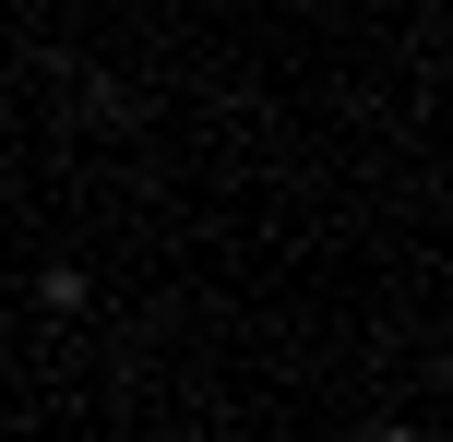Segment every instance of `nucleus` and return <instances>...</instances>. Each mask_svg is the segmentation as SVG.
<instances>
[{
	"label": "nucleus",
	"instance_id": "nucleus-1",
	"mask_svg": "<svg viewBox=\"0 0 453 442\" xmlns=\"http://www.w3.org/2000/svg\"><path fill=\"white\" fill-rule=\"evenodd\" d=\"M84 299H96V287H84V263H48V275H36V311H60V323H72Z\"/></svg>",
	"mask_w": 453,
	"mask_h": 442
},
{
	"label": "nucleus",
	"instance_id": "nucleus-2",
	"mask_svg": "<svg viewBox=\"0 0 453 442\" xmlns=\"http://www.w3.org/2000/svg\"><path fill=\"white\" fill-rule=\"evenodd\" d=\"M382 442H430V430H382Z\"/></svg>",
	"mask_w": 453,
	"mask_h": 442
}]
</instances>
